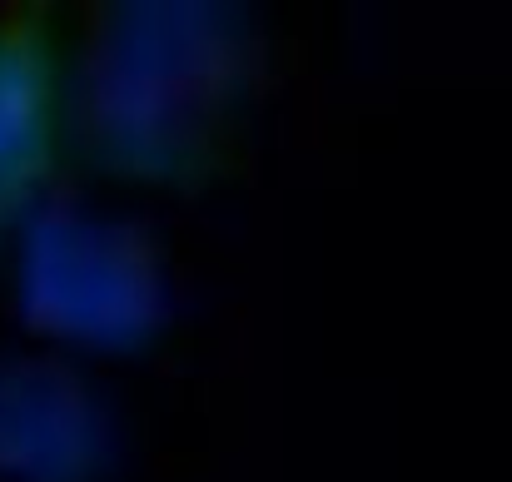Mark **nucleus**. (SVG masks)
Masks as SVG:
<instances>
[{"mask_svg":"<svg viewBox=\"0 0 512 482\" xmlns=\"http://www.w3.org/2000/svg\"><path fill=\"white\" fill-rule=\"evenodd\" d=\"M234 80V40L209 10H120L85 65V130L120 169H179L209 145Z\"/></svg>","mask_w":512,"mask_h":482,"instance_id":"obj_1","label":"nucleus"},{"mask_svg":"<svg viewBox=\"0 0 512 482\" xmlns=\"http://www.w3.org/2000/svg\"><path fill=\"white\" fill-rule=\"evenodd\" d=\"M20 229V309L40 333L90 348H130L150 333L160 274L130 224L55 204Z\"/></svg>","mask_w":512,"mask_h":482,"instance_id":"obj_2","label":"nucleus"},{"mask_svg":"<svg viewBox=\"0 0 512 482\" xmlns=\"http://www.w3.org/2000/svg\"><path fill=\"white\" fill-rule=\"evenodd\" d=\"M105 453L95 398L50 363H0V478L85 482Z\"/></svg>","mask_w":512,"mask_h":482,"instance_id":"obj_3","label":"nucleus"},{"mask_svg":"<svg viewBox=\"0 0 512 482\" xmlns=\"http://www.w3.org/2000/svg\"><path fill=\"white\" fill-rule=\"evenodd\" d=\"M55 135V80L30 35H0V234L25 214Z\"/></svg>","mask_w":512,"mask_h":482,"instance_id":"obj_4","label":"nucleus"}]
</instances>
